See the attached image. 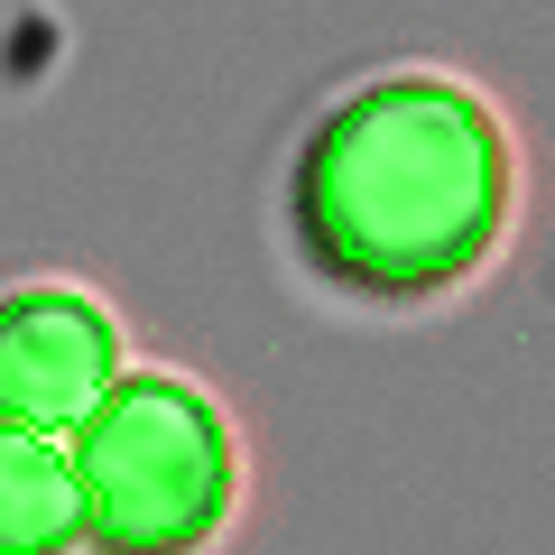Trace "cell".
<instances>
[{
	"mask_svg": "<svg viewBox=\"0 0 555 555\" xmlns=\"http://www.w3.org/2000/svg\"><path fill=\"white\" fill-rule=\"evenodd\" d=\"M120 379V324L75 287H10L0 297V426L75 436L93 398Z\"/></svg>",
	"mask_w": 555,
	"mask_h": 555,
	"instance_id": "3957f363",
	"label": "cell"
},
{
	"mask_svg": "<svg viewBox=\"0 0 555 555\" xmlns=\"http://www.w3.org/2000/svg\"><path fill=\"white\" fill-rule=\"evenodd\" d=\"M509 232V130L444 75H379L324 102L287 158V241L361 306L444 297Z\"/></svg>",
	"mask_w": 555,
	"mask_h": 555,
	"instance_id": "6da1fadb",
	"label": "cell"
},
{
	"mask_svg": "<svg viewBox=\"0 0 555 555\" xmlns=\"http://www.w3.org/2000/svg\"><path fill=\"white\" fill-rule=\"evenodd\" d=\"M93 555H204L232 518L241 463L222 408L177 371H130L65 444Z\"/></svg>",
	"mask_w": 555,
	"mask_h": 555,
	"instance_id": "7a4b0ae2",
	"label": "cell"
},
{
	"mask_svg": "<svg viewBox=\"0 0 555 555\" xmlns=\"http://www.w3.org/2000/svg\"><path fill=\"white\" fill-rule=\"evenodd\" d=\"M65 546H83V500L65 444L0 426V555H65Z\"/></svg>",
	"mask_w": 555,
	"mask_h": 555,
	"instance_id": "277c9868",
	"label": "cell"
}]
</instances>
